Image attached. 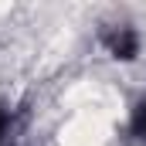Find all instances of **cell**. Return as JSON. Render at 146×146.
I'll return each instance as SVG.
<instances>
[{
  "label": "cell",
  "instance_id": "obj_2",
  "mask_svg": "<svg viewBox=\"0 0 146 146\" xmlns=\"http://www.w3.org/2000/svg\"><path fill=\"white\" fill-rule=\"evenodd\" d=\"M136 133L146 139V102H143V109H139V115H136Z\"/></svg>",
  "mask_w": 146,
  "mask_h": 146
},
{
  "label": "cell",
  "instance_id": "obj_1",
  "mask_svg": "<svg viewBox=\"0 0 146 146\" xmlns=\"http://www.w3.org/2000/svg\"><path fill=\"white\" fill-rule=\"evenodd\" d=\"M10 129V106L7 102H0V139H3V133Z\"/></svg>",
  "mask_w": 146,
  "mask_h": 146
}]
</instances>
